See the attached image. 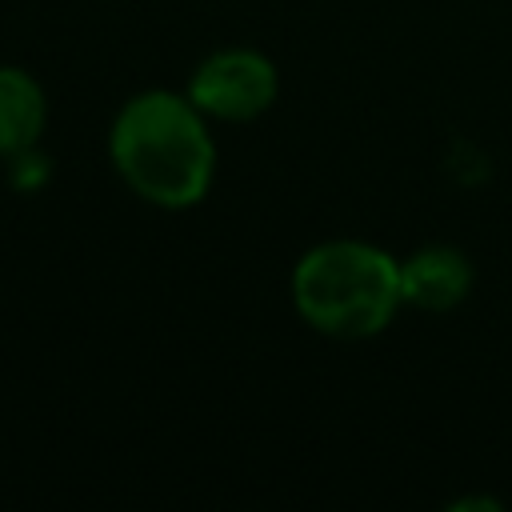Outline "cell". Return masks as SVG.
I'll use <instances>...</instances> for the list:
<instances>
[{
	"label": "cell",
	"mask_w": 512,
	"mask_h": 512,
	"mask_svg": "<svg viewBox=\"0 0 512 512\" xmlns=\"http://www.w3.org/2000/svg\"><path fill=\"white\" fill-rule=\"evenodd\" d=\"M280 76L276 64L256 48H220L204 56L188 80V100L208 120L244 124L276 104Z\"/></svg>",
	"instance_id": "cell-3"
},
{
	"label": "cell",
	"mask_w": 512,
	"mask_h": 512,
	"mask_svg": "<svg viewBox=\"0 0 512 512\" xmlns=\"http://www.w3.org/2000/svg\"><path fill=\"white\" fill-rule=\"evenodd\" d=\"M4 164H8V180H12L20 192H36V188H44L48 176H52V160H48L40 148H28V152H20V156H12V160H4Z\"/></svg>",
	"instance_id": "cell-6"
},
{
	"label": "cell",
	"mask_w": 512,
	"mask_h": 512,
	"mask_svg": "<svg viewBox=\"0 0 512 512\" xmlns=\"http://www.w3.org/2000/svg\"><path fill=\"white\" fill-rule=\"evenodd\" d=\"M468 508H488V512H500V500H496V496H480V500H476V496H464V500H456V504H452V512H468Z\"/></svg>",
	"instance_id": "cell-7"
},
{
	"label": "cell",
	"mask_w": 512,
	"mask_h": 512,
	"mask_svg": "<svg viewBox=\"0 0 512 512\" xmlns=\"http://www.w3.org/2000/svg\"><path fill=\"white\" fill-rule=\"evenodd\" d=\"M108 156L120 180L152 208H192L216 180V140L208 116L168 88L128 96L108 128Z\"/></svg>",
	"instance_id": "cell-1"
},
{
	"label": "cell",
	"mask_w": 512,
	"mask_h": 512,
	"mask_svg": "<svg viewBox=\"0 0 512 512\" xmlns=\"http://www.w3.org/2000/svg\"><path fill=\"white\" fill-rule=\"evenodd\" d=\"M296 316L336 340L384 332L400 304V260L368 240H324L308 248L288 280Z\"/></svg>",
	"instance_id": "cell-2"
},
{
	"label": "cell",
	"mask_w": 512,
	"mask_h": 512,
	"mask_svg": "<svg viewBox=\"0 0 512 512\" xmlns=\"http://www.w3.org/2000/svg\"><path fill=\"white\" fill-rule=\"evenodd\" d=\"M48 128V96L40 80L16 64H0V160L40 144Z\"/></svg>",
	"instance_id": "cell-5"
},
{
	"label": "cell",
	"mask_w": 512,
	"mask_h": 512,
	"mask_svg": "<svg viewBox=\"0 0 512 512\" xmlns=\"http://www.w3.org/2000/svg\"><path fill=\"white\" fill-rule=\"evenodd\" d=\"M400 292L404 304L420 312H452L472 292V264L452 244L416 248L408 260H400Z\"/></svg>",
	"instance_id": "cell-4"
}]
</instances>
